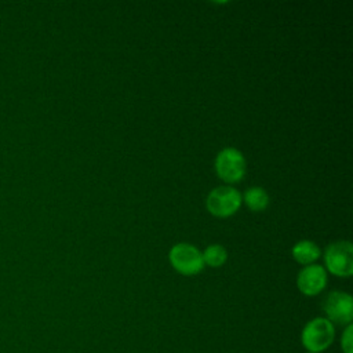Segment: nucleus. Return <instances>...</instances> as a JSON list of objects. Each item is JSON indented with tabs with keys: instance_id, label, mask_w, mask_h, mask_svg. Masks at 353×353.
<instances>
[{
	"instance_id": "obj_1",
	"label": "nucleus",
	"mask_w": 353,
	"mask_h": 353,
	"mask_svg": "<svg viewBox=\"0 0 353 353\" xmlns=\"http://www.w3.org/2000/svg\"><path fill=\"white\" fill-rule=\"evenodd\" d=\"M335 339V327L325 317H314L305 324L301 332V343L310 353L327 350Z\"/></svg>"
},
{
	"instance_id": "obj_2",
	"label": "nucleus",
	"mask_w": 353,
	"mask_h": 353,
	"mask_svg": "<svg viewBox=\"0 0 353 353\" xmlns=\"http://www.w3.org/2000/svg\"><path fill=\"white\" fill-rule=\"evenodd\" d=\"M241 203V193L229 185L214 188L205 199L208 212L216 218H228L234 215L240 210Z\"/></svg>"
},
{
	"instance_id": "obj_3",
	"label": "nucleus",
	"mask_w": 353,
	"mask_h": 353,
	"mask_svg": "<svg viewBox=\"0 0 353 353\" xmlns=\"http://www.w3.org/2000/svg\"><path fill=\"white\" fill-rule=\"evenodd\" d=\"M214 167L218 178L226 183H236L244 178L247 161L239 149L228 146L218 152Z\"/></svg>"
},
{
	"instance_id": "obj_4",
	"label": "nucleus",
	"mask_w": 353,
	"mask_h": 353,
	"mask_svg": "<svg viewBox=\"0 0 353 353\" xmlns=\"http://www.w3.org/2000/svg\"><path fill=\"white\" fill-rule=\"evenodd\" d=\"M171 266L183 276L199 274L204 269L203 252L190 243H176L168 252Z\"/></svg>"
},
{
	"instance_id": "obj_5",
	"label": "nucleus",
	"mask_w": 353,
	"mask_h": 353,
	"mask_svg": "<svg viewBox=\"0 0 353 353\" xmlns=\"http://www.w3.org/2000/svg\"><path fill=\"white\" fill-rule=\"evenodd\" d=\"M324 265L336 277H349L353 273V245L347 240H338L327 245Z\"/></svg>"
},
{
	"instance_id": "obj_6",
	"label": "nucleus",
	"mask_w": 353,
	"mask_h": 353,
	"mask_svg": "<svg viewBox=\"0 0 353 353\" xmlns=\"http://www.w3.org/2000/svg\"><path fill=\"white\" fill-rule=\"evenodd\" d=\"M325 319L332 324L347 325L353 320V298L343 291H332L323 301Z\"/></svg>"
},
{
	"instance_id": "obj_7",
	"label": "nucleus",
	"mask_w": 353,
	"mask_h": 353,
	"mask_svg": "<svg viewBox=\"0 0 353 353\" xmlns=\"http://www.w3.org/2000/svg\"><path fill=\"white\" fill-rule=\"evenodd\" d=\"M327 285V270L324 266L312 263L303 266L296 276V287L306 296L319 295Z\"/></svg>"
},
{
	"instance_id": "obj_8",
	"label": "nucleus",
	"mask_w": 353,
	"mask_h": 353,
	"mask_svg": "<svg viewBox=\"0 0 353 353\" xmlns=\"http://www.w3.org/2000/svg\"><path fill=\"white\" fill-rule=\"evenodd\" d=\"M291 254H292V258L306 266V265H312L314 263L320 255H321V251H320V247L312 241V240H299L298 243L294 244L292 250H291Z\"/></svg>"
},
{
	"instance_id": "obj_9",
	"label": "nucleus",
	"mask_w": 353,
	"mask_h": 353,
	"mask_svg": "<svg viewBox=\"0 0 353 353\" xmlns=\"http://www.w3.org/2000/svg\"><path fill=\"white\" fill-rule=\"evenodd\" d=\"M245 205L255 212L263 211L269 205V194L268 192L261 186H251L245 189V192L241 196Z\"/></svg>"
},
{
	"instance_id": "obj_10",
	"label": "nucleus",
	"mask_w": 353,
	"mask_h": 353,
	"mask_svg": "<svg viewBox=\"0 0 353 353\" xmlns=\"http://www.w3.org/2000/svg\"><path fill=\"white\" fill-rule=\"evenodd\" d=\"M201 252L204 265L210 268H221L228 261V251L221 244H211Z\"/></svg>"
},
{
	"instance_id": "obj_11",
	"label": "nucleus",
	"mask_w": 353,
	"mask_h": 353,
	"mask_svg": "<svg viewBox=\"0 0 353 353\" xmlns=\"http://www.w3.org/2000/svg\"><path fill=\"white\" fill-rule=\"evenodd\" d=\"M342 353H353V324L345 325L341 336Z\"/></svg>"
},
{
	"instance_id": "obj_12",
	"label": "nucleus",
	"mask_w": 353,
	"mask_h": 353,
	"mask_svg": "<svg viewBox=\"0 0 353 353\" xmlns=\"http://www.w3.org/2000/svg\"><path fill=\"white\" fill-rule=\"evenodd\" d=\"M306 353H310V352H306Z\"/></svg>"
}]
</instances>
